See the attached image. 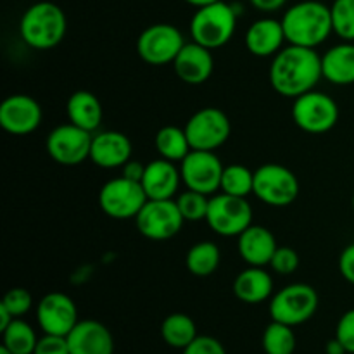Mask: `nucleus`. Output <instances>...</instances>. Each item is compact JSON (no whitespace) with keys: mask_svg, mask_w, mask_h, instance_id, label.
<instances>
[{"mask_svg":"<svg viewBox=\"0 0 354 354\" xmlns=\"http://www.w3.org/2000/svg\"><path fill=\"white\" fill-rule=\"evenodd\" d=\"M69 123L83 128V130L95 131L102 123V106L100 100L88 90H78L73 93L66 104Z\"/></svg>","mask_w":354,"mask_h":354,"instance_id":"25","label":"nucleus"},{"mask_svg":"<svg viewBox=\"0 0 354 354\" xmlns=\"http://www.w3.org/2000/svg\"><path fill=\"white\" fill-rule=\"evenodd\" d=\"M37 322L44 334L66 337L80 322L75 301L62 292L47 294L37 306Z\"/></svg>","mask_w":354,"mask_h":354,"instance_id":"15","label":"nucleus"},{"mask_svg":"<svg viewBox=\"0 0 354 354\" xmlns=\"http://www.w3.org/2000/svg\"><path fill=\"white\" fill-rule=\"evenodd\" d=\"M161 337L175 349H185L197 337L196 322L185 313H173L161 324Z\"/></svg>","mask_w":354,"mask_h":354,"instance_id":"27","label":"nucleus"},{"mask_svg":"<svg viewBox=\"0 0 354 354\" xmlns=\"http://www.w3.org/2000/svg\"><path fill=\"white\" fill-rule=\"evenodd\" d=\"M175 75L189 85H203L211 78L214 69V59L211 48L192 41L185 44L175 61L171 62Z\"/></svg>","mask_w":354,"mask_h":354,"instance_id":"17","label":"nucleus"},{"mask_svg":"<svg viewBox=\"0 0 354 354\" xmlns=\"http://www.w3.org/2000/svg\"><path fill=\"white\" fill-rule=\"evenodd\" d=\"M92 138V131L73 123L61 124L48 133L47 152L59 165L78 166L85 159H90Z\"/></svg>","mask_w":354,"mask_h":354,"instance_id":"14","label":"nucleus"},{"mask_svg":"<svg viewBox=\"0 0 354 354\" xmlns=\"http://www.w3.org/2000/svg\"><path fill=\"white\" fill-rule=\"evenodd\" d=\"M277 241L272 232L259 225H251L239 235V254L249 266L270 265L277 251Z\"/></svg>","mask_w":354,"mask_h":354,"instance_id":"22","label":"nucleus"},{"mask_svg":"<svg viewBox=\"0 0 354 354\" xmlns=\"http://www.w3.org/2000/svg\"><path fill=\"white\" fill-rule=\"evenodd\" d=\"M33 354H71L69 353L68 339L64 335H52L45 334L44 337L38 339L37 348Z\"/></svg>","mask_w":354,"mask_h":354,"instance_id":"37","label":"nucleus"},{"mask_svg":"<svg viewBox=\"0 0 354 354\" xmlns=\"http://www.w3.org/2000/svg\"><path fill=\"white\" fill-rule=\"evenodd\" d=\"M322 73L327 82L334 85H353L354 83V44L334 45L322 55Z\"/></svg>","mask_w":354,"mask_h":354,"instance_id":"24","label":"nucleus"},{"mask_svg":"<svg viewBox=\"0 0 354 354\" xmlns=\"http://www.w3.org/2000/svg\"><path fill=\"white\" fill-rule=\"evenodd\" d=\"M221 261V252L214 242H197L189 249L185 258L187 270L194 277H209L218 270Z\"/></svg>","mask_w":354,"mask_h":354,"instance_id":"28","label":"nucleus"},{"mask_svg":"<svg viewBox=\"0 0 354 354\" xmlns=\"http://www.w3.org/2000/svg\"><path fill=\"white\" fill-rule=\"evenodd\" d=\"M286 38L290 45L315 48L324 44L330 33L332 12L330 7L318 0H304L294 3L282 17Z\"/></svg>","mask_w":354,"mask_h":354,"instance_id":"2","label":"nucleus"},{"mask_svg":"<svg viewBox=\"0 0 354 354\" xmlns=\"http://www.w3.org/2000/svg\"><path fill=\"white\" fill-rule=\"evenodd\" d=\"M3 308L12 315L14 318H21L30 311L31 304H33V299H31V294L28 292L23 287H16V289H10L9 292L3 296L2 299Z\"/></svg>","mask_w":354,"mask_h":354,"instance_id":"34","label":"nucleus"},{"mask_svg":"<svg viewBox=\"0 0 354 354\" xmlns=\"http://www.w3.org/2000/svg\"><path fill=\"white\" fill-rule=\"evenodd\" d=\"M0 354H12V353H10L9 349H7V348H3V346H2V348H0Z\"/></svg>","mask_w":354,"mask_h":354,"instance_id":"45","label":"nucleus"},{"mask_svg":"<svg viewBox=\"0 0 354 354\" xmlns=\"http://www.w3.org/2000/svg\"><path fill=\"white\" fill-rule=\"evenodd\" d=\"M292 118L294 123L306 133H327L337 124L339 106L327 93L311 90L294 99Z\"/></svg>","mask_w":354,"mask_h":354,"instance_id":"7","label":"nucleus"},{"mask_svg":"<svg viewBox=\"0 0 354 354\" xmlns=\"http://www.w3.org/2000/svg\"><path fill=\"white\" fill-rule=\"evenodd\" d=\"M71 354H114L109 328L97 320H82L66 335Z\"/></svg>","mask_w":354,"mask_h":354,"instance_id":"18","label":"nucleus"},{"mask_svg":"<svg viewBox=\"0 0 354 354\" xmlns=\"http://www.w3.org/2000/svg\"><path fill=\"white\" fill-rule=\"evenodd\" d=\"M286 40L282 19L273 17L254 21L245 33V47L256 57H273L282 50V44Z\"/></svg>","mask_w":354,"mask_h":354,"instance_id":"21","label":"nucleus"},{"mask_svg":"<svg viewBox=\"0 0 354 354\" xmlns=\"http://www.w3.org/2000/svg\"><path fill=\"white\" fill-rule=\"evenodd\" d=\"M234 294L245 304H259L273 294V279L263 266H249L234 280Z\"/></svg>","mask_w":354,"mask_h":354,"instance_id":"23","label":"nucleus"},{"mask_svg":"<svg viewBox=\"0 0 354 354\" xmlns=\"http://www.w3.org/2000/svg\"><path fill=\"white\" fill-rule=\"evenodd\" d=\"M351 206H353V211H354V192H353V199H351Z\"/></svg>","mask_w":354,"mask_h":354,"instance_id":"46","label":"nucleus"},{"mask_svg":"<svg viewBox=\"0 0 354 354\" xmlns=\"http://www.w3.org/2000/svg\"><path fill=\"white\" fill-rule=\"evenodd\" d=\"M135 221H137L138 232L151 241L173 239L180 234L183 223H185L178 206H176V201L173 199H149L140 213L137 214Z\"/></svg>","mask_w":354,"mask_h":354,"instance_id":"10","label":"nucleus"},{"mask_svg":"<svg viewBox=\"0 0 354 354\" xmlns=\"http://www.w3.org/2000/svg\"><path fill=\"white\" fill-rule=\"evenodd\" d=\"M207 225L221 237H239L252 225V207L245 197L218 194L209 199Z\"/></svg>","mask_w":354,"mask_h":354,"instance_id":"9","label":"nucleus"},{"mask_svg":"<svg viewBox=\"0 0 354 354\" xmlns=\"http://www.w3.org/2000/svg\"><path fill=\"white\" fill-rule=\"evenodd\" d=\"M121 169H123L124 178H130L133 180V182H142L145 173V165H142V162L138 161H131L130 159V161H128Z\"/></svg>","mask_w":354,"mask_h":354,"instance_id":"40","label":"nucleus"},{"mask_svg":"<svg viewBox=\"0 0 354 354\" xmlns=\"http://www.w3.org/2000/svg\"><path fill=\"white\" fill-rule=\"evenodd\" d=\"M154 142L159 156L173 162H182L187 158V154L192 151V145H190L189 137H187L185 128L173 127V124L162 127L156 133Z\"/></svg>","mask_w":354,"mask_h":354,"instance_id":"26","label":"nucleus"},{"mask_svg":"<svg viewBox=\"0 0 354 354\" xmlns=\"http://www.w3.org/2000/svg\"><path fill=\"white\" fill-rule=\"evenodd\" d=\"M270 266L279 275H290L299 268V254L290 248H277Z\"/></svg>","mask_w":354,"mask_h":354,"instance_id":"35","label":"nucleus"},{"mask_svg":"<svg viewBox=\"0 0 354 354\" xmlns=\"http://www.w3.org/2000/svg\"><path fill=\"white\" fill-rule=\"evenodd\" d=\"M252 6L258 10H263V12H273V10H279L286 6L287 0H249Z\"/></svg>","mask_w":354,"mask_h":354,"instance_id":"41","label":"nucleus"},{"mask_svg":"<svg viewBox=\"0 0 354 354\" xmlns=\"http://www.w3.org/2000/svg\"><path fill=\"white\" fill-rule=\"evenodd\" d=\"M41 107L26 93H14L0 104V127L10 135H30L40 127Z\"/></svg>","mask_w":354,"mask_h":354,"instance_id":"16","label":"nucleus"},{"mask_svg":"<svg viewBox=\"0 0 354 354\" xmlns=\"http://www.w3.org/2000/svg\"><path fill=\"white\" fill-rule=\"evenodd\" d=\"M263 349L266 354H294L296 335L290 325L273 322L263 332Z\"/></svg>","mask_w":354,"mask_h":354,"instance_id":"31","label":"nucleus"},{"mask_svg":"<svg viewBox=\"0 0 354 354\" xmlns=\"http://www.w3.org/2000/svg\"><path fill=\"white\" fill-rule=\"evenodd\" d=\"M180 213L185 221H201L206 220L207 209H209V197L197 190L187 189L176 199Z\"/></svg>","mask_w":354,"mask_h":354,"instance_id":"33","label":"nucleus"},{"mask_svg":"<svg viewBox=\"0 0 354 354\" xmlns=\"http://www.w3.org/2000/svg\"><path fill=\"white\" fill-rule=\"evenodd\" d=\"M38 337L33 327L21 318H14L2 332V346L12 354H33Z\"/></svg>","mask_w":354,"mask_h":354,"instance_id":"29","label":"nucleus"},{"mask_svg":"<svg viewBox=\"0 0 354 354\" xmlns=\"http://www.w3.org/2000/svg\"><path fill=\"white\" fill-rule=\"evenodd\" d=\"M185 2L190 3V6H192V7H197V9H201V7L211 6V3L220 2V0H185Z\"/></svg>","mask_w":354,"mask_h":354,"instance_id":"44","label":"nucleus"},{"mask_svg":"<svg viewBox=\"0 0 354 354\" xmlns=\"http://www.w3.org/2000/svg\"><path fill=\"white\" fill-rule=\"evenodd\" d=\"M339 272H341L342 279L348 280L349 283L354 286V242L341 252V258H339Z\"/></svg>","mask_w":354,"mask_h":354,"instance_id":"39","label":"nucleus"},{"mask_svg":"<svg viewBox=\"0 0 354 354\" xmlns=\"http://www.w3.org/2000/svg\"><path fill=\"white\" fill-rule=\"evenodd\" d=\"M185 45L183 35L173 24L158 23L145 28L137 40V52L151 66H165L175 61Z\"/></svg>","mask_w":354,"mask_h":354,"instance_id":"11","label":"nucleus"},{"mask_svg":"<svg viewBox=\"0 0 354 354\" xmlns=\"http://www.w3.org/2000/svg\"><path fill=\"white\" fill-rule=\"evenodd\" d=\"M183 354H227L223 344L211 335H197L194 342H190Z\"/></svg>","mask_w":354,"mask_h":354,"instance_id":"36","label":"nucleus"},{"mask_svg":"<svg viewBox=\"0 0 354 354\" xmlns=\"http://www.w3.org/2000/svg\"><path fill=\"white\" fill-rule=\"evenodd\" d=\"M318 292L308 283H290L280 289L270 301V317L273 322L297 327L306 324L318 310Z\"/></svg>","mask_w":354,"mask_h":354,"instance_id":"5","label":"nucleus"},{"mask_svg":"<svg viewBox=\"0 0 354 354\" xmlns=\"http://www.w3.org/2000/svg\"><path fill=\"white\" fill-rule=\"evenodd\" d=\"M252 194L268 206L286 207L297 199L299 182L289 168L277 162H268L254 171Z\"/></svg>","mask_w":354,"mask_h":354,"instance_id":"6","label":"nucleus"},{"mask_svg":"<svg viewBox=\"0 0 354 354\" xmlns=\"http://www.w3.org/2000/svg\"><path fill=\"white\" fill-rule=\"evenodd\" d=\"M237 28V12L230 3L214 2L196 10L190 21L194 41L207 48H220L232 40Z\"/></svg>","mask_w":354,"mask_h":354,"instance_id":"4","label":"nucleus"},{"mask_svg":"<svg viewBox=\"0 0 354 354\" xmlns=\"http://www.w3.org/2000/svg\"><path fill=\"white\" fill-rule=\"evenodd\" d=\"M66 14L57 3L37 2L28 7L19 23V35L26 45L37 50H48L66 35Z\"/></svg>","mask_w":354,"mask_h":354,"instance_id":"3","label":"nucleus"},{"mask_svg":"<svg viewBox=\"0 0 354 354\" xmlns=\"http://www.w3.org/2000/svg\"><path fill=\"white\" fill-rule=\"evenodd\" d=\"M131 158V142L121 131H100L93 135L90 161L104 169L123 168Z\"/></svg>","mask_w":354,"mask_h":354,"instance_id":"19","label":"nucleus"},{"mask_svg":"<svg viewBox=\"0 0 354 354\" xmlns=\"http://www.w3.org/2000/svg\"><path fill=\"white\" fill-rule=\"evenodd\" d=\"M12 320H14L12 315H10L9 311H7L6 308H3L2 304H0V332L6 330V328L9 327L10 322H12Z\"/></svg>","mask_w":354,"mask_h":354,"instance_id":"43","label":"nucleus"},{"mask_svg":"<svg viewBox=\"0 0 354 354\" xmlns=\"http://www.w3.org/2000/svg\"><path fill=\"white\" fill-rule=\"evenodd\" d=\"M335 337L342 342L348 354H354V310L342 315L335 328Z\"/></svg>","mask_w":354,"mask_h":354,"instance_id":"38","label":"nucleus"},{"mask_svg":"<svg viewBox=\"0 0 354 354\" xmlns=\"http://www.w3.org/2000/svg\"><path fill=\"white\" fill-rule=\"evenodd\" d=\"M330 12L334 33L344 41H354V0H334Z\"/></svg>","mask_w":354,"mask_h":354,"instance_id":"32","label":"nucleus"},{"mask_svg":"<svg viewBox=\"0 0 354 354\" xmlns=\"http://www.w3.org/2000/svg\"><path fill=\"white\" fill-rule=\"evenodd\" d=\"M230 120L216 107H204L194 113L185 124V133L192 149L216 151L230 137Z\"/></svg>","mask_w":354,"mask_h":354,"instance_id":"12","label":"nucleus"},{"mask_svg":"<svg viewBox=\"0 0 354 354\" xmlns=\"http://www.w3.org/2000/svg\"><path fill=\"white\" fill-rule=\"evenodd\" d=\"M254 189V171L244 165L225 166L220 190L235 197H248Z\"/></svg>","mask_w":354,"mask_h":354,"instance_id":"30","label":"nucleus"},{"mask_svg":"<svg viewBox=\"0 0 354 354\" xmlns=\"http://www.w3.org/2000/svg\"><path fill=\"white\" fill-rule=\"evenodd\" d=\"M225 166L213 151H192L180 162L182 182L187 189L213 196L220 190Z\"/></svg>","mask_w":354,"mask_h":354,"instance_id":"13","label":"nucleus"},{"mask_svg":"<svg viewBox=\"0 0 354 354\" xmlns=\"http://www.w3.org/2000/svg\"><path fill=\"white\" fill-rule=\"evenodd\" d=\"M180 180H182V173L176 168L175 162L161 158L145 165L144 178L140 183L149 199L162 201L173 199L178 190Z\"/></svg>","mask_w":354,"mask_h":354,"instance_id":"20","label":"nucleus"},{"mask_svg":"<svg viewBox=\"0 0 354 354\" xmlns=\"http://www.w3.org/2000/svg\"><path fill=\"white\" fill-rule=\"evenodd\" d=\"M325 354H348V351H346V348L342 346V342L339 341L337 337H334L327 342V346H325Z\"/></svg>","mask_w":354,"mask_h":354,"instance_id":"42","label":"nucleus"},{"mask_svg":"<svg viewBox=\"0 0 354 354\" xmlns=\"http://www.w3.org/2000/svg\"><path fill=\"white\" fill-rule=\"evenodd\" d=\"M149 201L144 187L140 182H133L130 178H113L99 192V206L107 216L114 220H128L137 218L142 207Z\"/></svg>","mask_w":354,"mask_h":354,"instance_id":"8","label":"nucleus"},{"mask_svg":"<svg viewBox=\"0 0 354 354\" xmlns=\"http://www.w3.org/2000/svg\"><path fill=\"white\" fill-rule=\"evenodd\" d=\"M268 76L277 93L287 99H297L315 90L320 78H324L322 57L315 48L289 45L273 55Z\"/></svg>","mask_w":354,"mask_h":354,"instance_id":"1","label":"nucleus"}]
</instances>
